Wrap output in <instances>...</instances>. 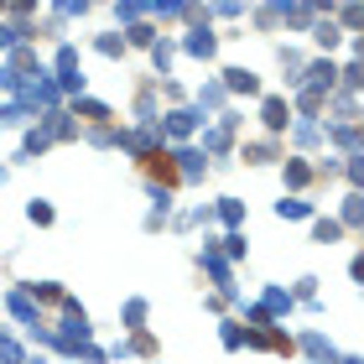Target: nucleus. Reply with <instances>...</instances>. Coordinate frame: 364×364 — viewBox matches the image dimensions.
<instances>
[{"label":"nucleus","instance_id":"nucleus-1","mask_svg":"<svg viewBox=\"0 0 364 364\" xmlns=\"http://www.w3.org/2000/svg\"><path fill=\"white\" fill-rule=\"evenodd\" d=\"M229 89H245V94H255V73H239V68H234V73H229Z\"/></svg>","mask_w":364,"mask_h":364}]
</instances>
